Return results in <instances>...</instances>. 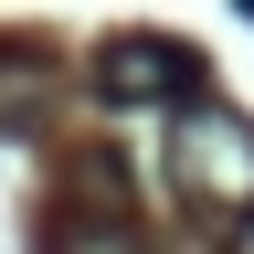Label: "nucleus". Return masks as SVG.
<instances>
[{"label":"nucleus","instance_id":"nucleus-1","mask_svg":"<svg viewBox=\"0 0 254 254\" xmlns=\"http://www.w3.org/2000/svg\"><path fill=\"white\" fill-rule=\"evenodd\" d=\"M170 190L212 222H244L254 212V117L233 106H180L170 117Z\"/></svg>","mask_w":254,"mask_h":254},{"label":"nucleus","instance_id":"nucleus-2","mask_svg":"<svg viewBox=\"0 0 254 254\" xmlns=\"http://www.w3.org/2000/svg\"><path fill=\"white\" fill-rule=\"evenodd\" d=\"M95 95L106 106H201V53L170 32H117L95 53Z\"/></svg>","mask_w":254,"mask_h":254},{"label":"nucleus","instance_id":"nucleus-3","mask_svg":"<svg viewBox=\"0 0 254 254\" xmlns=\"http://www.w3.org/2000/svg\"><path fill=\"white\" fill-rule=\"evenodd\" d=\"M43 254H148V233H138V190L117 180V159H74V201L53 212Z\"/></svg>","mask_w":254,"mask_h":254},{"label":"nucleus","instance_id":"nucleus-4","mask_svg":"<svg viewBox=\"0 0 254 254\" xmlns=\"http://www.w3.org/2000/svg\"><path fill=\"white\" fill-rule=\"evenodd\" d=\"M222 254H254V212H244V222H233V233H222Z\"/></svg>","mask_w":254,"mask_h":254}]
</instances>
